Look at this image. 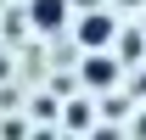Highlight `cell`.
Returning a JSON list of instances; mask_svg holds the SVG:
<instances>
[{"label":"cell","mask_w":146,"mask_h":140,"mask_svg":"<svg viewBox=\"0 0 146 140\" xmlns=\"http://www.w3.org/2000/svg\"><path fill=\"white\" fill-rule=\"evenodd\" d=\"M73 39H79L84 51H107L112 39H118V17H112V11H84V17L73 22Z\"/></svg>","instance_id":"cell-1"},{"label":"cell","mask_w":146,"mask_h":140,"mask_svg":"<svg viewBox=\"0 0 146 140\" xmlns=\"http://www.w3.org/2000/svg\"><path fill=\"white\" fill-rule=\"evenodd\" d=\"M79 73H84V84H90V90H112V84H118V56H107V51H90Z\"/></svg>","instance_id":"cell-2"},{"label":"cell","mask_w":146,"mask_h":140,"mask_svg":"<svg viewBox=\"0 0 146 140\" xmlns=\"http://www.w3.org/2000/svg\"><path fill=\"white\" fill-rule=\"evenodd\" d=\"M23 17L34 22L39 34H56V28L68 22V0H28V11H23Z\"/></svg>","instance_id":"cell-3"},{"label":"cell","mask_w":146,"mask_h":140,"mask_svg":"<svg viewBox=\"0 0 146 140\" xmlns=\"http://www.w3.org/2000/svg\"><path fill=\"white\" fill-rule=\"evenodd\" d=\"M0 140H28V123H23V118H11L6 129H0Z\"/></svg>","instance_id":"cell-4"},{"label":"cell","mask_w":146,"mask_h":140,"mask_svg":"<svg viewBox=\"0 0 146 140\" xmlns=\"http://www.w3.org/2000/svg\"><path fill=\"white\" fill-rule=\"evenodd\" d=\"M135 140H146V112H141V118H135Z\"/></svg>","instance_id":"cell-5"},{"label":"cell","mask_w":146,"mask_h":140,"mask_svg":"<svg viewBox=\"0 0 146 140\" xmlns=\"http://www.w3.org/2000/svg\"><path fill=\"white\" fill-rule=\"evenodd\" d=\"M96 140H118V135H112V129H96Z\"/></svg>","instance_id":"cell-6"},{"label":"cell","mask_w":146,"mask_h":140,"mask_svg":"<svg viewBox=\"0 0 146 140\" xmlns=\"http://www.w3.org/2000/svg\"><path fill=\"white\" fill-rule=\"evenodd\" d=\"M34 140H56V135H51V129H39V135H34Z\"/></svg>","instance_id":"cell-7"},{"label":"cell","mask_w":146,"mask_h":140,"mask_svg":"<svg viewBox=\"0 0 146 140\" xmlns=\"http://www.w3.org/2000/svg\"><path fill=\"white\" fill-rule=\"evenodd\" d=\"M141 95H146V73H141Z\"/></svg>","instance_id":"cell-8"},{"label":"cell","mask_w":146,"mask_h":140,"mask_svg":"<svg viewBox=\"0 0 146 140\" xmlns=\"http://www.w3.org/2000/svg\"><path fill=\"white\" fill-rule=\"evenodd\" d=\"M141 34H146V17H141Z\"/></svg>","instance_id":"cell-9"}]
</instances>
